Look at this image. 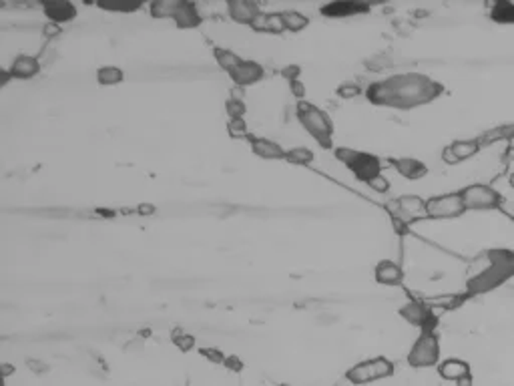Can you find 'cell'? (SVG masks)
<instances>
[{"label":"cell","mask_w":514,"mask_h":386,"mask_svg":"<svg viewBox=\"0 0 514 386\" xmlns=\"http://www.w3.org/2000/svg\"><path fill=\"white\" fill-rule=\"evenodd\" d=\"M400 316L408 324L420 328V332L436 328V316H434L432 306H428L426 302H420V300H412V302L404 304L400 308Z\"/></svg>","instance_id":"30bf717a"},{"label":"cell","mask_w":514,"mask_h":386,"mask_svg":"<svg viewBox=\"0 0 514 386\" xmlns=\"http://www.w3.org/2000/svg\"><path fill=\"white\" fill-rule=\"evenodd\" d=\"M394 362L386 356H376L364 362H358L346 370V380L354 386H366L378 380L390 378L394 374Z\"/></svg>","instance_id":"5b68a950"},{"label":"cell","mask_w":514,"mask_h":386,"mask_svg":"<svg viewBox=\"0 0 514 386\" xmlns=\"http://www.w3.org/2000/svg\"><path fill=\"white\" fill-rule=\"evenodd\" d=\"M125 81V73L119 69V67H101L97 71V83L103 85V87H115V85H121Z\"/></svg>","instance_id":"4316f807"},{"label":"cell","mask_w":514,"mask_h":386,"mask_svg":"<svg viewBox=\"0 0 514 386\" xmlns=\"http://www.w3.org/2000/svg\"><path fill=\"white\" fill-rule=\"evenodd\" d=\"M227 133L233 139H245V141L251 139V133L247 129L245 119H227Z\"/></svg>","instance_id":"f1b7e54d"},{"label":"cell","mask_w":514,"mask_h":386,"mask_svg":"<svg viewBox=\"0 0 514 386\" xmlns=\"http://www.w3.org/2000/svg\"><path fill=\"white\" fill-rule=\"evenodd\" d=\"M466 211L460 191L456 193H444L426 200V216L428 220H452Z\"/></svg>","instance_id":"ba28073f"},{"label":"cell","mask_w":514,"mask_h":386,"mask_svg":"<svg viewBox=\"0 0 514 386\" xmlns=\"http://www.w3.org/2000/svg\"><path fill=\"white\" fill-rule=\"evenodd\" d=\"M333 155L338 161H342L354 173V177L362 184H370L374 177L382 175V161L380 157L372 155V153H364V151H356L351 147H335Z\"/></svg>","instance_id":"277c9868"},{"label":"cell","mask_w":514,"mask_h":386,"mask_svg":"<svg viewBox=\"0 0 514 386\" xmlns=\"http://www.w3.org/2000/svg\"><path fill=\"white\" fill-rule=\"evenodd\" d=\"M223 367H225V370H229V372H241L245 364H243V360L239 356H235V354H227Z\"/></svg>","instance_id":"8d00e7d4"},{"label":"cell","mask_w":514,"mask_h":386,"mask_svg":"<svg viewBox=\"0 0 514 386\" xmlns=\"http://www.w3.org/2000/svg\"><path fill=\"white\" fill-rule=\"evenodd\" d=\"M442 161H444V163H448V166H458V161H456V157L452 155L450 147L442 149Z\"/></svg>","instance_id":"60d3db41"},{"label":"cell","mask_w":514,"mask_h":386,"mask_svg":"<svg viewBox=\"0 0 514 386\" xmlns=\"http://www.w3.org/2000/svg\"><path fill=\"white\" fill-rule=\"evenodd\" d=\"M10 81H13V77L8 73V69H2V71H0V87H6Z\"/></svg>","instance_id":"b9f144b4"},{"label":"cell","mask_w":514,"mask_h":386,"mask_svg":"<svg viewBox=\"0 0 514 386\" xmlns=\"http://www.w3.org/2000/svg\"><path fill=\"white\" fill-rule=\"evenodd\" d=\"M199 354H201L205 360H209V362H213V364H221V367H223V362H225V358H227L219 348H207V346L199 348Z\"/></svg>","instance_id":"836d02e7"},{"label":"cell","mask_w":514,"mask_h":386,"mask_svg":"<svg viewBox=\"0 0 514 386\" xmlns=\"http://www.w3.org/2000/svg\"><path fill=\"white\" fill-rule=\"evenodd\" d=\"M490 19L495 22H500V24H514V2L500 0V2L492 4Z\"/></svg>","instance_id":"d4e9b609"},{"label":"cell","mask_w":514,"mask_h":386,"mask_svg":"<svg viewBox=\"0 0 514 386\" xmlns=\"http://www.w3.org/2000/svg\"><path fill=\"white\" fill-rule=\"evenodd\" d=\"M213 56H215V61H217L219 69H223L227 74L233 73V71L239 67V63L243 61V58H241L239 55H235L233 51H229V49H221V47H217V49L213 51Z\"/></svg>","instance_id":"cb8c5ba5"},{"label":"cell","mask_w":514,"mask_h":386,"mask_svg":"<svg viewBox=\"0 0 514 386\" xmlns=\"http://www.w3.org/2000/svg\"><path fill=\"white\" fill-rule=\"evenodd\" d=\"M231 99H239V101H243V89H241V87H233V91H231Z\"/></svg>","instance_id":"ee69618b"},{"label":"cell","mask_w":514,"mask_h":386,"mask_svg":"<svg viewBox=\"0 0 514 386\" xmlns=\"http://www.w3.org/2000/svg\"><path fill=\"white\" fill-rule=\"evenodd\" d=\"M225 111H227V117H229V119H243L245 113H247V107H245L243 101L231 99V97H229V99L225 101Z\"/></svg>","instance_id":"4dcf8cb0"},{"label":"cell","mask_w":514,"mask_h":386,"mask_svg":"<svg viewBox=\"0 0 514 386\" xmlns=\"http://www.w3.org/2000/svg\"><path fill=\"white\" fill-rule=\"evenodd\" d=\"M290 91H292V95L297 99V103H299V101H306V85H304L299 79L290 83Z\"/></svg>","instance_id":"74e56055"},{"label":"cell","mask_w":514,"mask_h":386,"mask_svg":"<svg viewBox=\"0 0 514 386\" xmlns=\"http://www.w3.org/2000/svg\"><path fill=\"white\" fill-rule=\"evenodd\" d=\"M263 77H265L263 65H259L257 61H245V58L239 63L238 69L229 74V79L233 81V85H235V87H241V89L256 85V83H259Z\"/></svg>","instance_id":"4fadbf2b"},{"label":"cell","mask_w":514,"mask_h":386,"mask_svg":"<svg viewBox=\"0 0 514 386\" xmlns=\"http://www.w3.org/2000/svg\"><path fill=\"white\" fill-rule=\"evenodd\" d=\"M299 73H301V69H299L297 65H290V67H283V69H281V77H283L288 83L297 81V79H299Z\"/></svg>","instance_id":"f35d334b"},{"label":"cell","mask_w":514,"mask_h":386,"mask_svg":"<svg viewBox=\"0 0 514 386\" xmlns=\"http://www.w3.org/2000/svg\"><path fill=\"white\" fill-rule=\"evenodd\" d=\"M370 189H374L376 193H386L388 189H390V182H388V177H384V173L382 175H378V177H374L370 184H367Z\"/></svg>","instance_id":"d590c367"},{"label":"cell","mask_w":514,"mask_h":386,"mask_svg":"<svg viewBox=\"0 0 514 386\" xmlns=\"http://www.w3.org/2000/svg\"><path fill=\"white\" fill-rule=\"evenodd\" d=\"M408 364L412 368H432L440 364V340L434 330H422L408 352Z\"/></svg>","instance_id":"8992f818"},{"label":"cell","mask_w":514,"mask_h":386,"mask_svg":"<svg viewBox=\"0 0 514 386\" xmlns=\"http://www.w3.org/2000/svg\"><path fill=\"white\" fill-rule=\"evenodd\" d=\"M171 342H173V346L177 350H181V352H191V350L195 348V336L193 334H187L183 330H175L171 334Z\"/></svg>","instance_id":"f546056e"},{"label":"cell","mask_w":514,"mask_h":386,"mask_svg":"<svg viewBox=\"0 0 514 386\" xmlns=\"http://www.w3.org/2000/svg\"><path fill=\"white\" fill-rule=\"evenodd\" d=\"M366 67L370 71H374V73H380V71H384L388 67H392V61H390V56L386 55H374L366 61Z\"/></svg>","instance_id":"d6a6232c"},{"label":"cell","mask_w":514,"mask_h":386,"mask_svg":"<svg viewBox=\"0 0 514 386\" xmlns=\"http://www.w3.org/2000/svg\"><path fill=\"white\" fill-rule=\"evenodd\" d=\"M388 209H390V216L394 218L396 223H412L416 220H424L428 218L426 216V202L418 195H404V198H398L392 203H388Z\"/></svg>","instance_id":"9c48e42d"},{"label":"cell","mask_w":514,"mask_h":386,"mask_svg":"<svg viewBox=\"0 0 514 386\" xmlns=\"http://www.w3.org/2000/svg\"><path fill=\"white\" fill-rule=\"evenodd\" d=\"M392 167L406 177L410 182H416V179H422L428 173V167L424 166L420 159H414V157H398V159H392Z\"/></svg>","instance_id":"ffe728a7"},{"label":"cell","mask_w":514,"mask_h":386,"mask_svg":"<svg viewBox=\"0 0 514 386\" xmlns=\"http://www.w3.org/2000/svg\"><path fill=\"white\" fill-rule=\"evenodd\" d=\"M295 115L299 125L306 129V133L313 141H317L324 149H333V123L328 113H324L313 103L299 101L295 105Z\"/></svg>","instance_id":"3957f363"},{"label":"cell","mask_w":514,"mask_h":386,"mask_svg":"<svg viewBox=\"0 0 514 386\" xmlns=\"http://www.w3.org/2000/svg\"><path fill=\"white\" fill-rule=\"evenodd\" d=\"M313 159H315V155H313L312 149H308V147L290 149V151H288V157H285V161H288V163H292V166H301V167L312 166Z\"/></svg>","instance_id":"83f0119b"},{"label":"cell","mask_w":514,"mask_h":386,"mask_svg":"<svg viewBox=\"0 0 514 386\" xmlns=\"http://www.w3.org/2000/svg\"><path fill=\"white\" fill-rule=\"evenodd\" d=\"M514 276V252L508 250H490L488 252V268L478 272L468 280V290L472 294H482L495 290Z\"/></svg>","instance_id":"7a4b0ae2"},{"label":"cell","mask_w":514,"mask_h":386,"mask_svg":"<svg viewBox=\"0 0 514 386\" xmlns=\"http://www.w3.org/2000/svg\"><path fill=\"white\" fill-rule=\"evenodd\" d=\"M0 368H2V376H4V378H8V376H10V374H13V372L17 370V368L13 367V364H8V362H2V364H0Z\"/></svg>","instance_id":"7bdbcfd3"},{"label":"cell","mask_w":514,"mask_h":386,"mask_svg":"<svg viewBox=\"0 0 514 386\" xmlns=\"http://www.w3.org/2000/svg\"><path fill=\"white\" fill-rule=\"evenodd\" d=\"M438 374H440L442 380H448V383H460L462 378H468L472 376L470 372V364L458 360V358H448L438 364Z\"/></svg>","instance_id":"d6986e66"},{"label":"cell","mask_w":514,"mask_h":386,"mask_svg":"<svg viewBox=\"0 0 514 386\" xmlns=\"http://www.w3.org/2000/svg\"><path fill=\"white\" fill-rule=\"evenodd\" d=\"M374 278L382 286H400L404 282V270L392 259H382L374 268Z\"/></svg>","instance_id":"e0dca14e"},{"label":"cell","mask_w":514,"mask_h":386,"mask_svg":"<svg viewBox=\"0 0 514 386\" xmlns=\"http://www.w3.org/2000/svg\"><path fill=\"white\" fill-rule=\"evenodd\" d=\"M139 214H149L151 216V214H155V207L153 205H141L139 207Z\"/></svg>","instance_id":"f6af8a7d"},{"label":"cell","mask_w":514,"mask_h":386,"mask_svg":"<svg viewBox=\"0 0 514 386\" xmlns=\"http://www.w3.org/2000/svg\"><path fill=\"white\" fill-rule=\"evenodd\" d=\"M42 33H44V37L47 38H55L58 37V33H60V26L55 24V22H49V24H44Z\"/></svg>","instance_id":"ab89813d"},{"label":"cell","mask_w":514,"mask_h":386,"mask_svg":"<svg viewBox=\"0 0 514 386\" xmlns=\"http://www.w3.org/2000/svg\"><path fill=\"white\" fill-rule=\"evenodd\" d=\"M320 13L326 19H348V17H360L370 13V4L356 2V0H333L320 8Z\"/></svg>","instance_id":"8fae6325"},{"label":"cell","mask_w":514,"mask_h":386,"mask_svg":"<svg viewBox=\"0 0 514 386\" xmlns=\"http://www.w3.org/2000/svg\"><path fill=\"white\" fill-rule=\"evenodd\" d=\"M281 386H288V385H281Z\"/></svg>","instance_id":"bcb514c9"},{"label":"cell","mask_w":514,"mask_h":386,"mask_svg":"<svg viewBox=\"0 0 514 386\" xmlns=\"http://www.w3.org/2000/svg\"><path fill=\"white\" fill-rule=\"evenodd\" d=\"M448 147L452 151V155L456 157V161L462 163V161H466V159L476 155L480 151V143H478V139H460V141L450 143Z\"/></svg>","instance_id":"7402d4cb"},{"label":"cell","mask_w":514,"mask_h":386,"mask_svg":"<svg viewBox=\"0 0 514 386\" xmlns=\"http://www.w3.org/2000/svg\"><path fill=\"white\" fill-rule=\"evenodd\" d=\"M177 6H179V0H153L149 4V13L153 19H173Z\"/></svg>","instance_id":"603a6c76"},{"label":"cell","mask_w":514,"mask_h":386,"mask_svg":"<svg viewBox=\"0 0 514 386\" xmlns=\"http://www.w3.org/2000/svg\"><path fill=\"white\" fill-rule=\"evenodd\" d=\"M362 95V89L354 83H344L338 87V97L340 99H354V97H360Z\"/></svg>","instance_id":"e575fe53"},{"label":"cell","mask_w":514,"mask_h":386,"mask_svg":"<svg viewBox=\"0 0 514 386\" xmlns=\"http://www.w3.org/2000/svg\"><path fill=\"white\" fill-rule=\"evenodd\" d=\"M42 69L40 58L31 55H19L10 65H8V73L13 77V81H26L37 77Z\"/></svg>","instance_id":"2e32d148"},{"label":"cell","mask_w":514,"mask_h":386,"mask_svg":"<svg viewBox=\"0 0 514 386\" xmlns=\"http://www.w3.org/2000/svg\"><path fill=\"white\" fill-rule=\"evenodd\" d=\"M460 195H462L466 211H486V209H496L502 205V195L490 185H468L460 191Z\"/></svg>","instance_id":"52a82bcc"},{"label":"cell","mask_w":514,"mask_h":386,"mask_svg":"<svg viewBox=\"0 0 514 386\" xmlns=\"http://www.w3.org/2000/svg\"><path fill=\"white\" fill-rule=\"evenodd\" d=\"M442 93L440 83L426 74L402 73L367 85L366 99L376 107L410 111L436 101Z\"/></svg>","instance_id":"6da1fadb"},{"label":"cell","mask_w":514,"mask_h":386,"mask_svg":"<svg viewBox=\"0 0 514 386\" xmlns=\"http://www.w3.org/2000/svg\"><path fill=\"white\" fill-rule=\"evenodd\" d=\"M251 29L257 31V33H274V35H279V33L285 31L283 20H281V13H277V15H265V13H261Z\"/></svg>","instance_id":"44dd1931"},{"label":"cell","mask_w":514,"mask_h":386,"mask_svg":"<svg viewBox=\"0 0 514 386\" xmlns=\"http://www.w3.org/2000/svg\"><path fill=\"white\" fill-rule=\"evenodd\" d=\"M173 22H175L179 29H199L203 22V17L195 2L179 0V6H177V10H175Z\"/></svg>","instance_id":"ac0fdd59"},{"label":"cell","mask_w":514,"mask_h":386,"mask_svg":"<svg viewBox=\"0 0 514 386\" xmlns=\"http://www.w3.org/2000/svg\"><path fill=\"white\" fill-rule=\"evenodd\" d=\"M249 145L254 155H257L259 159H267V161H281L288 157V149H283L277 141L274 139H267V137H254L249 139Z\"/></svg>","instance_id":"9a60e30c"},{"label":"cell","mask_w":514,"mask_h":386,"mask_svg":"<svg viewBox=\"0 0 514 386\" xmlns=\"http://www.w3.org/2000/svg\"><path fill=\"white\" fill-rule=\"evenodd\" d=\"M42 13L49 19V22H55L58 26L73 22L78 15L76 6L69 0H44L42 2Z\"/></svg>","instance_id":"7c38bea8"},{"label":"cell","mask_w":514,"mask_h":386,"mask_svg":"<svg viewBox=\"0 0 514 386\" xmlns=\"http://www.w3.org/2000/svg\"><path fill=\"white\" fill-rule=\"evenodd\" d=\"M227 15L238 24L254 26V22L261 15V8L257 2H249V0H229L227 2Z\"/></svg>","instance_id":"5bb4252c"},{"label":"cell","mask_w":514,"mask_h":386,"mask_svg":"<svg viewBox=\"0 0 514 386\" xmlns=\"http://www.w3.org/2000/svg\"><path fill=\"white\" fill-rule=\"evenodd\" d=\"M101 10L107 13H137L139 8H143V2H133V4H107V2H99L97 4Z\"/></svg>","instance_id":"1f68e13d"},{"label":"cell","mask_w":514,"mask_h":386,"mask_svg":"<svg viewBox=\"0 0 514 386\" xmlns=\"http://www.w3.org/2000/svg\"><path fill=\"white\" fill-rule=\"evenodd\" d=\"M281 20H283L285 31H290V33H299V31H304V29L310 26V19L306 15L297 13V10H283L281 13Z\"/></svg>","instance_id":"484cf974"}]
</instances>
